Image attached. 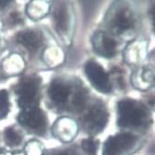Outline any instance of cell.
<instances>
[{"label":"cell","mask_w":155,"mask_h":155,"mask_svg":"<svg viewBox=\"0 0 155 155\" xmlns=\"http://www.w3.org/2000/svg\"><path fill=\"white\" fill-rule=\"evenodd\" d=\"M147 118L145 107L134 100L127 99L118 104V126L123 127H140Z\"/></svg>","instance_id":"6da1fadb"},{"label":"cell","mask_w":155,"mask_h":155,"mask_svg":"<svg viewBox=\"0 0 155 155\" xmlns=\"http://www.w3.org/2000/svg\"><path fill=\"white\" fill-rule=\"evenodd\" d=\"M85 72L91 83L101 92H110L112 90L109 78L104 69L98 63L91 61L86 65Z\"/></svg>","instance_id":"7a4b0ae2"},{"label":"cell","mask_w":155,"mask_h":155,"mask_svg":"<svg viewBox=\"0 0 155 155\" xmlns=\"http://www.w3.org/2000/svg\"><path fill=\"white\" fill-rule=\"evenodd\" d=\"M136 138L131 134H118L110 137L104 147V155H123L135 144Z\"/></svg>","instance_id":"3957f363"},{"label":"cell","mask_w":155,"mask_h":155,"mask_svg":"<svg viewBox=\"0 0 155 155\" xmlns=\"http://www.w3.org/2000/svg\"><path fill=\"white\" fill-rule=\"evenodd\" d=\"M38 92V81L33 79H25L17 88L18 104L24 110L33 108Z\"/></svg>","instance_id":"277c9868"},{"label":"cell","mask_w":155,"mask_h":155,"mask_svg":"<svg viewBox=\"0 0 155 155\" xmlns=\"http://www.w3.org/2000/svg\"><path fill=\"white\" fill-rule=\"evenodd\" d=\"M18 122L35 132H43L46 127L45 114L41 109L36 107L23 110L18 115Z\"/></svg>","instance_id":"5b68a950"},{"label":"cell","mask_w":155,"mask_h":155,"mask_svg":"<svg viewBox=\"0 0 155 155\" xmlns=\"http://www.w3.org/2000/svg\"><path fill=\"white\" fill-rule=\"evenodd\" d=\"M108 119V114L104 107L102 105H94L89 112L85 118L86 126L89 131L98 133L105 127Z\"/></svg>","instance_id":"8992f818"},{"label":"cell","mask_w":155,"mask_h":155,"mask_svg":"<svg viewBox=\"0 0 155 155\" xmlns=\"http://www.w3.org/2000/svg\"><path fill=\"white\" fill-rule=\"evenodd\" d=\"M93 45L97 53L105 56L112 57L116 52V42L113 38L104 33L98 32L93 37Z\"/></svg>","instance_id":"52a82bcc"},{"label":"cell","mask_w":155,"mask_h":155,"mask_svg":"<svg viewBox=\"0 0 155 155\" xmlns=\"http://www.w3.org/2000/svg\"><path fill=\"white\" fill-rule=\"evenodd\" d=\"M18 42L30 51L37 50L42 45L43 38L36 31H24L19 32L17 36Z\"/></svg>","instance_id":"ba28073f"},{"label":"cell","mask_w":155,"mask_h":155,"mask_svg":"<svg viewBox=\"0 0 155 155\" xmlns=\"http://www.w3.org/2000/svg\"><path fill=\"white\" fill-rule=\"evenodd\" d=\"M70 92V88L60 81H54L52 82L49 89V95L52 101L57 104H64Z\"/></svg>","instance_id":"9c48e42d"},{"label":"cell","mask_w":155,"mask_h":155,"mask_svg":"<svg viewBox=\"0 0 155 155\" xmlns=\"http://www.w3.org/2000/svg\"><path fill=\"white\" fill-rule=\"evenodd\" d=\"M133 21L127 10H121L116 14L114 19V25L119 31H124L132 27Z\"/></svg>","instance_id":"30bf717a"},{"label":"cell","mask_w":155,"mask_h":155,"mask_svg":"<svg viewBox=\"0 0 155 155\" xmlns=\"http://www.w3.org/2000/svg\"><path fill=\"white\" fill-rule=\"evenodd\" d=\"M54 18L57 30L60 32L67 31L68 26V11L65 6L57 7L54 13Z\"/></svg>","instance_id":"8fae6325"},{"label":"cell","mask_w":155,"mask_h":155,"mask_svg":"<svg viewBox=\"0 0 155 155\" xmlns=\"http://www.w3.org/2000/svg\"><path fill=\"white\" fill-rule=\"evenodd\" d=\"M5 140L8 145L9 146H17L21 143V137L15 129L12 127L7 128L5 131Z\"/></svg>","instance_id":"7c38bea8"},{"label":"cell","mask_w":155,"mask_h":155,"mask_svg":"<svg viewBox=\"0 0 155 155\" xmlns=\"http://www.w3.org/2000/svg\"><path fill=\"white\" fill-rule=\"evenodd\" d=\"M8 95L5 90L0 91V118H3L8 114L9 110Z\"/></svg>","instance_id":"4fadbf2b"},{"label":"cell","mask_w":155,"mask_h":155,"mask_svg":"<svg viewBox=\"0 0 155 155\" xmlns=\"http://www.w3.org/2000/svg\"><path fill=\"white\" fill-rule=\"evenodd\" d=\"M81 147L90 155H95L98 149V142H96L92 139H87L81 142Z\"/></svg>","instance_id":"5bb4252c"},{"label":"cell","mask_w":155,"mask_h":155,"mask_svg":"<svg viewBox=\"0 0 155 155\" xmlns=\"http://www.w3.org/2000/svg\"><path fill=\"white\" fill-rule=\"evenodd\" d=\"M9 3H10L9 1H0V8H4L3 6H7Z\"/></svg>","instance_id":"9a60e30c"}]
</instances>
